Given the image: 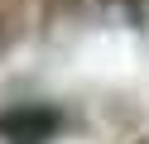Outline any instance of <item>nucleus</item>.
<instances>
[{"mask_svg":"<svg viewBox=\"0 0 149 144\" xmlns=\"http://www.w3.org/2000/svg\"><path fill=\"white\" fill-rule=\"evenodd\" d=\"M53 130H58V115H53V111L19 106V111H5V115H0V134L15 139V144H43Z\"/></svg>","mask_w":149,"mask_h":144,"instance_id":"obj_1","label":"nucleus"}]
</instances>
